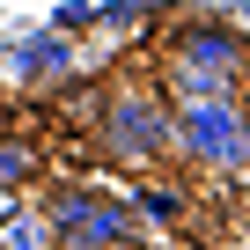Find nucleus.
Returning a JSON list of instances; mask_svg holds the SVG:
<instances>
[{"label":"nucleus","mask_w":250,"mask_h":250,"mask_svg":"<svg viewBox=\"0 0 250 250\" xmlns=\"http://www.w3.org/2000/svg\"><path fill=\"white\" fill-rule=\"evenodd\" d=\"M243 74H250V44L228 22H184L162 44L155 88L169 103H184V96H243Z\"/></svg>","instance_id":"f257e3e1"},{"label":"nucleus","mask_w":250,"mask_h":250,"mask_svg":"<svg viewBox=\"0 0 250 250\" xmlns=\"http://www.w3.org/2000/svg\"><path fill=\"white\" fill-rule=\"evenodd\" d=\"M88 125H96V147L110 162H125V169H155V162L177 155V140H169V96L155 81H118V88H103V103H96Z\"/></svg>","instance_id":"f03ea898"},{"label":"nucleus","mask_w":250,"mask_h":250,"mask_svg":"<svg viewBox=\"0 0 250 250\" xmlns=\"http://www.w3.org/2000/svg\"><path fill=\"white\" fill-rule=\"evenodd\" d=\"M169 140L184 162L213 177H250V103L243 96H184L169 103Z\"/></svg>","instance_id":"7ed1b4c3"},{"label":"nucleus","mask_w":250,"mask_h":250,"mask_svg":"<svg viewBox=\"0 0 250 250\" xmlns=\"http://www.w3.org/2000/svg\"><path fill=\"white\" fill-rule=\"evenodd\" d=\"M44 221H52V243L59 250H125L140 235L133 206L110 199V191H88V184H66L44 199Z\"/></svg>","instance_id":"20e7f679"},{"label":"nucleus","mask_w":250,"mask_h":250,"mask_svg":"<svg viewBox=\"0 0 250 250\" xmlns=\"http://www.w3.org/2000/svg\"><path fill=\"white\" fill-rule=\"evenodd\" d=\"M44 184V147L30 133H0V199H22Z\"/></svg>","instance_id":"39448f33"},{"label":"nucleus","mask_w":250,"mask_h":250,"mask_svg":"<svg viewBox=\"0 0 250 250\" xmlns=\"http://www.w3.org/2000/svg\"><path fill=\"white\" fill-rule=\"evenodd\" d=\"M0 250H59V243H52V221H44V206H30V199L0 206Z\"/></svg>","instance_id":"423d86ee"},{"label":"nucleus","mask_w":250,"mask_h":250,"mask_svg":"<svg viewBox=\"0 0 250 250\" xmlns=\"http://www.w3.org/2000/svg\"><path fill=\"white\" fill-rule=\"evenodd\" d=\"M66 37H37V44H22V59H15V74L22 81H66Z\"/></svg>","instance_id":"0eeeda50"},{"label":"nucleus","mask_w":250,"mask_h":250,"mask_svg":"<svg viewBox=\"0 0 250 250\" xmlns=\"http://www.w3.org/2000/svg\"><path fill=\"white\" fill-rule=\"evenodd\" d=\"M125 250H140V243H125Z\"/></svg>","instance_id":"6e6552de"},{"label":"nucleus","mask_w":250,"mask_h":250,"mask_svg":"<svg viewBox=\"0 0 250 250\" xmlns=\"http://www.w3.org/2000/svg\"><path fill=\"white\" fill-rule=\"evenodd\" d=\"M243 88H250V74H243Z\"/></svg>","instance_id":"1a4fd4ad"}]
</instances>
